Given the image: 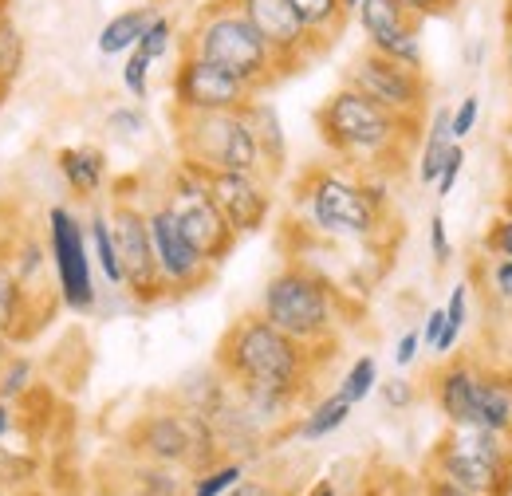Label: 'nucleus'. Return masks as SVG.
Wrapping results in <instances>:
<instances>
[{
    "instance_id": "f257e3e1",
    "label": "nucleus",
    "mask_w": 512,
    "mask_h": 496,
    "mask_svg": "<svg viewBox=\"0 0 512 496\" xmlns=\"http://www.w3.org/2000/svg\"><path fill=\"white\" fill-rule=\"evenodd\" d=\"M316 355H335V351H316L272 327L260 311L241 315L217 347V371L237 390L241 406L256 418H284L308 390L316 374Z\"/></svg>"
},
{
    "instance_id": "f03ea898",
    "label": "nucleus",
    "mask_w": 512,
    "mask_h": 496,
    "mask_svg": "<svg viewBox=\"0 0 512 496\" xmlns=\"http://www.w3.org/2000/svg\"><path fill=\"white\" fill-rule=\"evenodd\" d=\"M422 126L426 123L390 115L351 87L331 91L316 111V130H320L323 146L347 170H367V174H386V178L390 170L398 174L406 150L422 142Z\"/></svg>"
},
{
    "instance_id": "7ed1b4c3",
    "label": "nucleus",
    "mask_w": 512,
    "mask_h": 496,
    "mask_svg": "<svg viewBox=\"0 0 512 496\" xmlns=\"http://www.w3.org/2000/svg\"><path fill=\"white\" fill-rule=\"evenodd\" d=\"M386 174L320 166L308 170L296 186V201L304 205L308 229L327 241H379L390 213Z\"/></svg>"
},
{
    "instance_id": "20e7f679",
    "label": "nucleus",
    "mask_w": 512,
    "mask_h": 496,
    "mask_svg": "<svg viewBox=\"0 0 512 496\" xmlns=\"http://www.w3.org/2000/svg\"><path fill=\"white\" fill-rule=\"evenodd\" d=\"M260 315L304 347L331 351L339 335V292L316 268L292 260L260 292Z\"/></svg>"
},
{
    "instance_id": "39448f33",
    "label": "nucleus",
    "mask_w": 512,
    "mask_h": 496,
    "mask_svg": "<svg viewBox=\"0 0 512 496\" xmlns=\"http://www.w3.org/2000/svg\"><path fill=\"white\" fill-rule=\"evenodd\" d=\"M182 52H193L201 60L233 71L256 95H264L268 87L280 83V71H276L268 44L256 36V28L241 16V8L233 0H209L193 12L190 28L182 36Z\"/></svg>"
},
{
    "instance_id": "423d86ee",
    "label": "nucleus",
    "mask_w": 512,
    "mask_h": 496,
    "mask_svg": "<svg viewBox=\"0 0 512 496\" xmlns=\"http://www.w3.org/2000/svg\"><path fill=\"white\" fill-rule=\"evenodd\" d=\"M178 126V162L201 174H264V158L253 138V126L241 111L209 115H174ZM268 178V174H264Z\"/></svg>"
},
{
    "instance_id": "0eeeda50",
    "label": "nucleus",
    "mask_w": 512,
    "mask_h": 496,
    "mask_svg": "<svg viewBox=\"0 0 512 496\" xmlns=\"http://www.w3.org/2000/svg\"><path fill=\"white\" fill-rule=\"evenodd\" d=\"M430 473L453 481L469 496L512 493V441L481 426H449L430 457Z\"/></svg>"
},
{
    "instance_id": "6e6552de",
    "label": "nucleus",
    "mask_w": 512,
    "mask_h": 496,
    "mask_svg": "<svg viewBox=\"0 0 512 496\" xmlns=\"http://www.w3.org/2000/svg\"><path fill=\"white\" fill-rule=\"evenodd\" d=\"M158 201L170 209V217L182 225V233L190 237V245L197 248L213 268L233 256V248H237L241 237L229 229V221H225L221 209L213 205L201 170H193L186 162H174V166L166 170V178H162Z\"/></svg>"
},
{
    "instance_id": "1a4fd4ad",
    "label": "nucleus",
    "mask_w": 512,
    "mask_h": 496,
    "mask_svg": "<svg viewBox=\"0 0 512 496\" xmlns=\"http://www.w3.org/2000/svg\"><path fill=\"white\" fill-rule=\"evenodd\" d=\"M130 445L154 465L201 473L213 465L217 430L209 426V418H201L193 410H158V414H146L134 422Z\"/></svg>"
},
{
    "instance_id": "9d476101",
    "label": "nucleus",
    "mask_w": 512,
    "mask_h": 496,
    "mask_svg": "<svg viewBox=\"0 0 512 496\" xmlns=\"http://www.w3.org/2000/svg\"><path fill=\"white\" fill-rule=\"evenodd\" d=\"M48 260L56 268V300L75 315H91L99 304V288L87 245V221H79L67 205L48 209Z\"/></svg>"
},
{
    "instance_id": "9b49d317",
    "label": "nucleus",
    "mask_w": 512,
    "mask_h": 496,
    "mask_svg": "<svg viewBox=\"0 0 512 496\" xmlns=\"http://www.w3.org/2000/svg\"><path fill=\"white\" fill-rule=\"evenodd\" d=\"M343 87L367 95L371 103H379L383 111L398 115V119H410V123H426V111H430V79L426 71H414L406 63H394L363 48L355 60L347 63L343 71Z\"/></svg>"
},
{
    "instance_id": "f8f14e48",
    "label": "nucleus",
    "mask_w": 512,
    "mask_h": 496,
    "mask_svg": "<svg viewBox=\"0 0 512 496\" xmlns=\"http://www.w3.org/2000/svg\"><path fill=\"white\" fill-rule=\"evenodd\" d=\"M111 229H115V245H119V264H123V292H130L134 304L150 308L166 300L158 264H154V245H150V225H146V209L134 205L130 197H115L111 205Z\"/></svg>"
},
{
    "instance_id": "ddd939ff",
    "label": "nucleus",
    "mask_w": 512,
    "mask_h": 496,
    "mask_svg": "<svg viewBox=\"0 0 512 496\" xmlns=\"http://www.w3.org/2000/svg\"><path fill=\"white\" fill-rule=\"evenodd\" d=\"M170 95H174V115H209V111H241L256 91L233 71L182 52L170 79Z\"/></svg>"
},
{
    "instance_id": "4468645a",
    "label": "nucleus",
    "mask_w": 512,
    "mask_h": 496,
    "mask_svg": "<svg viewBox=\"0 0 512 496\" xmlns=\"http://www.w3.org/2000/svg\"><path fill=\"white\" fill-rule=\"evenodd\" d=\"M241 8V16L256 28V36L268 44L280 79L300 71L308 60H316L323 48L320 40L308 32V24L300 20V12L292 8V0H233Z\"/></svg>"
},
{
    "instance_id": "2eb2a0df",
    "label": "nucleus",
    "mask_w": 512,
    "mask_h": 496,
    "mask_svg": "<svg viewBox=\"0 0 512 496\" xmlns=\"http://www.w3.org/2000/svg\"><path fill=\"white\" fill-rule=\"evenodd\" d=\"M146 225H150L154 264H158L166 300H170V296H190L197 288H205L209 276H213V264L190 245V237L182 233V225L170 217V209H166L162 201L146 205Z\"/></svg>"
},
{
    "instance_id": "dca6fc26",
    "label": "nucleus",
    "mask_w": 512,
    "mask_h": 496,
    "mask_svg": "<svg viewBox=\"0 0 512 496\" xmlns=\"http://www.w3.org/2000/svg\"><path fill=\"white\" fill-rule=\"evenodd\" d=\"M367 48L386 60L406 63L414 71H426V52H422V24L410 20L394 0H363L355 12Z\"/></svg>"
},
{
    "instance_id": "f3484780",
    "label": "nucleus",
    "mask_w": 512,
    "mask_h": 496,
    "mask_svg": "<svg viewBox=\"0 0 512 496\" xmlns=\"http://www.w3.org/2000/svg\"><path fill=\"white\" fill-rule=\"evenodd\" d=\"M205 186L237 237H253L272 217V178L264 174H205Z\"/></svg>"
},
{
    "instance_id": "a211bd4d",
    "label": "nucleus",
    "mask_w": 512,
    "mask_h": 496,
    "mask_svg": "<svg viewBox=\"0 0 512 496\" xmlns=\"http://www.w3.org/2000/svg\"><path fill=\"white\" fill-rule=\"evenodd\" d=\"M481 374L485 367L473 359H449L434 374V398L446 414L449 426H477V398H481Z\"/></svg>"
},
{
    "instance_id": "6ab92c4d",
    "label": "nucleus",
    "mask_w": 512,
    "mask_h": 496,
    "mask_svg": "<svg viewBox=\"0 0 512 496\" xmlns=\"http://www.w3.org/2000/svg\"><path fill=\"white\" fill-rule=\"evenodd\" d=\"M44 304H52V296H32V292L16 280L8 256H0V331H4L12 343H16V339H32V335L44 327V315H40Z\"/></svg>"
},
{
    "instance_id": "aec40b11",
    "label": "nucleus",
    "mask_w": 512,
    "mask_h": 496,
    "mask_svg": "<svg viewBox=\"0 0 512 496\" xmlns=\"http://www.w3.org/2000/svg\"><path fill=\"white\" fill-rule=\"evenodd\" d=\"M241 115L253 126V138H256V146H260V158H264V174L276 178V174L284 170V162H288V138H284L280 111H276L264 95H253V99L241 107Z\"/></svg>"
},
{
    "instance_id": "412c9836",
    "label": "nucleus",
    "mask_w": 512,
    "mask_h": 496,
    "mask_svg": "<svg viewBox=\"0 0 512 496\" xmlns=\"http://www.w3.org/2000/svg\"><path fill=\"white\" fill-rule=\"evenodd\" d=\"M56 170L75 197H99L107 186V154L99 146H64L56 154Z\"/></svg>"
},
{
    "instance_id": "4be33fe9",
    "label": "nucleus",
    "mask_w": 512,
    "mask_h": 496,
    "mask_svg": "<svg viewBox=\"0 0 512 496\" xmlns=\"http://www.w3.org/2000/svg\"><path fill=\"white\" fill-rule=\"evenodd\" d=\"M477 426L489 434L512 441V371L481 374V398H477Z\"/></svg>"
},
{
    "instance_id": "5701e85b",
    "label": "nucleus",
    "mask_w": 512,
    "mask_h": 496,
    "mask_svg": "<svg viewBox=\"0 0 512 496\" xmlns=\"http://www.w3.org/2000/svg\"><path fill=\"white\" fill-rule=\"evenodd\" d=\"M154 4H134V8H123V12H115L103 28H99V36H95V48H99V56H107V60H123L130 48L138 44V36H142V28L154 20Z\"/></svg>"
},
{
    "instance_id": "b1692460",
    "label": "nucleus",
    "mask_w": 512,
    "mask_h": 496,
    "mask_svg": "<svg viewBox=\"0 0 512 496\" xmlns=\"http://www.w3.org/2000/svg\"><path fill=\"white\" fill-rule=\"evenodd\" d=\"M449 146H453L449 111L446 107H438V111L430 115V126H426V134H422V150H418V182H422V186H434V182H438Z\"/></svg>"
},
{
    "instance_id": "393cba45",
    "label": "nucleus",
    "mask_w": 512,
    "mask_h": 496,
    "mask_svg": "<svg viewBox=\"0 0 512 496\" xmlns=\"http://www.w3.org/2000/svg\"><path fill=\"white\" fill-rule=\"evenodd\" d=\"M87 245H91V260L103 272V280L111 288H123V264H119V245H115V229L107 213H91L87 217Z\"/></svg>"
},
{
    "instance_id": "a878e982",
    "label": "nucleus",
    "mask_w": 512,
    "mask_h": 496,
    "mask_svg": "<svg viewBox=\"0 0 512 496\" xmlns=\"http://www.w3.org/2000/svg\"><path fill=\"white\" fill-rule=\"evenodd\" d=\"M292 8L300 12V20L308 24V32L320 40V48L327 52L343 28H347V12H343V0H292Z\"/></svg>"
},
{
    "instance_id": "bb28decb",
    "label": "nucleus",
    "mask_w": 512,
    "mask_h": 496,
    "mask_svg": "<svg viewBox=\"0 0 512 496\" xmlns=\"http://www.w3.org/2000/svg\"><path fill=\"white\" fill-rule=\"evenodd\" d=\"M351 402L335 390V394H327L320 398L304 418H300V426H296V434L304 437V441H323V437H331L339 426H347V418H351Z\"/></svg>"
},
{
    "instance_id": "cd10ccee",
    "label": "nucleus",
    "mask_w": 512,
    "mask_h": 496,
    "mask_svg": "<svg viewBox=\"0 0 512 496\" xmlns=\"http://www.w3.org/2000/svg\"><path fill=\"white\" fill-rule=\"evenodd\" d=\"M24 60H28V40H24V32L16 28V20H12V12H8V16H0V99H4V95L12 91V83L20 79Z\"/></svg>"
},
{
    "instance_id": "c85d7f7f",
    "label": "nucleus",
    "mask_w": 512,
    "mask_h": 496,
    "mask_svg": "<svg viewBox=\"0 0 512 496\" xmlns=\"http://www.w3.org/2000/svg\"><path fill=\"white\" fill-rule=\"evenodd\" d=\"M8 264H12V272H16V280L32 292V296H48L40 284H44V268H48V248L40 245L36 237H24V241H16L12 252H8Z\"/></svg>"
},
{
    "instance_id": "c756f323",
    "label": "nucleus",
    "mask_w": 512,
    "mask_h": 496,
    "mask_svg": "<svg viewBox=\"0 0 512 496\" xmlns=\"http://www.w3.org/2000/svg\"><path fill=\"white\" fill-rule=\"evenodd\" d=\"M375 386H379V359L375 355H359L347 374H343V382L335 386L351 406H359V402H367L371 394H375Z\"/></svg>"
},
{
    "instance_id": "7c9ffc66",
    "label": "nucleus",
    "mask_w": 512,
    "mask_h": 496,
    "mask_svg": "<svg viewBox=\"0 0 512 496\" xmlns=\"http://www.w3.org/2000/svg\"><path fill=\"white\" fill-rule=\"evenodd\" d=\"M442 311H446V327H442V339H438L434 355L446 359V355H453V347H457V339H461V331L469 323V284H457L449 292V304Z\"/></svg>"
},
{
    "instance_id": "2f4dec72",
    "label": "nucleus",
    "mask_w": 512,
    "mask_h": 496,
    "mask_svg": "<svg viewBox=\"0 0 512 496\" xmlns=\"http://www.w3.org/2000/svg\"><path fill=\"white\" fill-rule=\"evenodd\" d=\"M32 382H36V367H32V359L28 355H8L4 363H0V402H20L28 390H32Z\"/></svg>"
},
{
    "instance_id": "473e14b6",
    "label": "nucleus",
    "mask_w": 512,
    "mask_h": 496,
    "mask_svg": "<svg viewBox=\"0 0 512 496\" xmlns=\"http://www.w3.org/2000/svg\"><path fill=\"white\" fill-rule=\"evenodd\" d=\"M178 44V24L166 16V12H154V20L142 28V36H138V52L142 56H150L154 63H162L166 56H170V48Z\"/></svg>"
},
{
    "instance_id": "72a5a7b5",
    "label": "nucleus",
    "mask_w": 512,
    "mask_h": 496,
    "mask_svg": "<svg viewBox=\"0 0 512 496\" xmlns=\"http://www.w3.org/2000/svg\"><path fill=\"white\" fill-rule=\"evenodd\" d=\"M245 481V465L241 461H221L197 473V481L190 485V496H225L229 489H237Z\"/></svg>"
},
{
    "instance_id": "f704fd0d",
    "label": "nucleus",
    "mask_w": 512,
    "mask_h": 496,
    "mask_svg": "<svg viewBox=\"0 0 512 496\" xmlns=\"http://www.w3.org/2000/svg\"><path fill=\"white\" fill-rule=\"evenodd\" d=\"M150 71H154V60L142 56L138 48H130L123 56V87H127L130 99H146L150 95Z\"/></svg>"
},
{
    "instance_id": "c9c22d12",
    "label": "nucleus",
    "mask_w": 512,
    "mask_h": 496,
    "mask_svg": "<svg viewBox=\"0 0 512 496\" xmlns=\"http://www.w3.org/2000/svg\"><path fill=\"white\" fill-rule=\"evenodd\" d=\"M138 496H178V477L170 465H142L138 469Z\"/></svg>"
},
{
    "instance_id": "e433bc0d",
    "label": "nucleus",
    "mask_w": 512,
    "mask_h": 496,
    "mask_svg": "<svg viewBox=\"0 0 512 496\" xmlns=\"http://www.w3.org/2000/svg\"><path fill=\"white\" fill-rule=\"evenodd\" d=\"M481 248H485V256H489V260H512V217L509 213H501V217L485 229Z\"/></svg>"
},
{
    "instance_id": "4c0bfd02",
    "label": "nucleus",
    "mask_w": 512,
    "mask_h": 496,
    "mask_svg": "<svg viewBox=\"0 0 512 496\" xmlns=\"http://www.w3.org/2000/svg\"><path fill=\"white\" fill-rule=\"evenodd\" d=\"M107 130L115 134V138H142L146 134V115H142V107H111L107 111Z\"/></svg>"
},
{
    "instance_id": "58836bf2",
    "label": "nucleus",
    "mask_w": 512,
    "mask_h": 496,
    "mask_svg": "<svg viewBox=\"0 0 512 496\" xmlns=\"http://www.w3.org/2000/svg\"><path fill=\"white\" fill-rule=\"evenodd\" d=\"M477 119H481V99H477V95H465V99L449 111V134H453V142L469 138V134L477 130Z\"/></svg>"
},
{
    "instance_id": "ea45409f",
    "label": "nucleus",
    "mask_w": 512,
    "mask_h": 496,
    "mask_svg": "<svg viewBox=\"0 0 512 496\" xmlns=\"http://www.w3.org/2000/svg\"><path fill=\"white\" fill-rule=\"evenodd\" d=\"M410 20H418V24H426V20H434V16H449L453 8H457V0H394Z\"/></svg>"
},
{
    "instance_id": "a19ab883",
    "label": "nucleus",
    "mask_w": 512,
    "mask_h": 496,
    "mask_svg": "<svg viewBox=\"0 0 512 496\" xmlns=\"http://www.w3.org/2000/svg\"><path fill=\"white\" fill-rule=\"evenodd\" d=\"M461 170H465V150H461V142H453L446 154V162H442V174H438V197H449L453 186H457V178H461Z\"/></svg>"
},
{
    "instance_id": "79ce46f5",
    "label": "nucleus",
    "mask_w": 512,
    "mask_h": 496,
    "mask_svg": "<svg viewBox=\"0 0 512 496\" xmlns=\"http://www.w3.org/2000/svg\"><path fill=\"white\" fill-rule=\"evenodd\" d=\"M489 292L493 300L512 308V260H489Z\"/></svg>"
},
{
    "instance_id": "37998d69",
    "label": "nucleus",
    "mask_w": 512,
    "mask_h": 496,
    "mask_svg": "<svg viewBox=\"0 0 512 496\" xmlns=\"http://www.w3.org/2000/svg\"><path fill=\"white\" fill-rule=\"evenodd\" d=\"M379 390H383V402L390 406V410H406V406H414V398H418L414 382H406V378H390V382H379Z\"/></svg>"
},
{
    "instance_id": "c03bdc74",
    "label": "nucleus",
    "mask_w": 512,
    "mask_h": 496,
    "mask_svg": "<svg viewBox=\"0 0 512 496\" xmlns=\"http://www.w3.org/2000/svg\"><path fill=\"white\" fill-rule=\"evenodd\" d=\"M430 256H434V264H449V256H453V245H449V233H446V217H442V213L430 217Z\"/></svg>"
},
{
    "instance_id": "a18cd8bd",
    "label": "nucleus",
    "mask_w": 512,
    "mask_h": 496,
    "mask_svg": "<svg viewBox=\"0 0 512 496\" xmlns=\"http://www.w3.org/2000/svg\"><path fill=\"white\" fill-rule=\"evenodd\" d=\"M418 351H422V335H418V331H406V335H402V339L394 343V367H398V371L414 367Z\"/></svg>"
},
{
    "instance_id": "49530a36",
    "label": "nucleus",
    "mask_w": 512,
    "mask_h": 496,
    "mask_svg": "<svg viewBox=\"0 0 512 496\" xmlns=\"http://www.w3.org/2000/svg\"><path fill=\"white\" fill-rule=\"evenodd\" d=\"M442 327H446V311L434 308L430 315H426L422 331H418V335H422V347H426V351H434V347H438V339H442Z\"/></svg>"
},
{
    "instance_id": "de8ad7c7",
    "label": "nucleus",
    "mask_w": 512,
    "mask_h": 496,
    "mask_svg": "<svg viewBox=\"0 0 512 496\" xmlns=\"http://www.w3.org/2000/svg\"><path fill=\"white\" fill-rule=\"evenodd\" d=\"M426 496H469V493H465V489H457V485L446 481V477L430 473V477H426Z\"/></svg>"
},
{
    "instance_id": "09e8293b",
    "label": "nucleus",
    "mask_w": 512,
    "mask_h": 496,
    "mask_svg": "<svg viewBox=\"0 0 512 496\" xmlns=\"http://www.w3.org/2000/svg\"><path fill=\"white\" fill-rule=\"evenodd\" d=\"M225 496H272L268 485H260V481H241L237 489H229Z\"/></svg>"
},
{
    "instance_id": "8fccbe9b",
    "label": "nucleus",
    "mask_w": 512,
    "mask_h": 496,
    "mask_svg": "<svg viewBox=\"0 0 512 496\" xmlns=\"http://www.w3.org/2000/svg\"><path fill=\"white\" fill-rule=\"evenodd\" d=\"M12 426H16V418H12V406H8V402H0V441L12 434Z\"/></svg>"
},
{
    "instance_id": "3c124183",
    "label": "nucleus",
    "mask_w": 512,
    "mask_h": 496,
    "mask_svg": "<svg viewBox=\"0 0 512 496\" xmlns=\"http://www.w3.org/2000/svg\"><path fill=\"white\" fill-rule=\"evenodd\" d=\"M505 79L512 87V28H505Z\"/></svg>"
},
{
    "instance_id": "603ef678",
    "label": "nucleus",
    "mask_w": 512,
    "mask_h": 496,
    "mask_svg": "<svg viewBox=\"0 0 512 496\" xmlns=\"http://www.w3.org/2000/svg\"><path fill=\"white\" fill-rule=\"evenodd\" d=\"M12 351H16V343H12V339H8L4 331H0V363H4V359H8Z\"/></svg>"
},
{
    "instance_id": "864d4df0",
    "label": "nucleus",
    "mask_w": 512,
    "mask_h": 496,
    "mask_svg": "<svg viewBox=\"0 0 512 496\" xmlns=\"http://www.w3.org/2000/svg\"><path fill=\"white\" fill-rule=\"evenodd\" d=\"M359 4H363V0H343V12H347V20H355V12H359Z\"/></svg>"
},
{
    "instance_id": "5fc2aeb1",
    "label": "nucleus",
    "mask_w": 512,
    "mask_h": 496,
    "mask_svg": "<svg viewBox=\"0 0 512 496\" xmlns=\"http://www.w3.org/2000/svg\"><path fill=\"white\" fill-rule=\"evenodd\" d=\"M501 24L512 28V0H505V8H501Z\"/></svg>"
},
{
    "instance_id": "6e6d98bb",
    "label": "nucleus",
    "mask_w": 512,
    "mask_h": 496,
    "mask_svg": "<svg viewBox=\"0 0 512 496\" xmlns=\"http://www.w3.org/2000/svg\"><path fill=\"white\" fill-rule=\"evenodd\" d=\"M312 496H335V489H331V485L323 481V485H316V493H312Z\"/></svg>"
},
{
    "instance_id": "4d7b16f0",
    "label": "nucleus",
    "mask_w": 512,
    "mask_h": 496,
    "mask_svg": "<svg viewBox=\"0 0 512 496\" xmlns=\"http://www.w3.org/2000/svg\"><path fill=\"white\" fill-rule=\"evenodd\" d=\"M0 496H8V473H4V465H0Z\"/></svg>"
},
{
    "instance_id": "13d9d810",
    "label": "nucleus",
    "mask_w": 512,
    "mask_h": 496,
    "mask_svg": "<svg viewBox=\"0 0 512 496\" xmlns=\"http://www.w3.org/2000/svg\"><path fill=\"white\" fill-rule=\"evenodd\" d=\"M505 213L512 217V182H509V193H505Z\"/></svg>"
},
{
    "instance_id": "bf43d9fd",
    "label": "nucleus",
    "mask_w": 512,
    "mask_h": 496,
    "mask_svg": "<svg viewBox=\"0 0 512 496\" xmlns=\"http://www.w3.org/2000/svg\"><path fill=\"white\" fill-rule=\"evenodd\" d=\"M12 12V0H0V16H8Z\"/></svg>"
},
{
    "instance_id": "052dcab7",
    "label": "nucleus",
    "mask_w": 512,
    "mask_h": 496,
    "mask_svg": "<svg viewBox=\"0 0 512 496\" xmlns=\"http://www.w3.org/2000/svg\"><path fill=\"white\" fill-rule=\"evenodd\" d=\"M150 4H162V0H150Z\"/></svg>"
},
{
    "instance_id": "680f3d73",
    "label": "nucleus",
    "mask_w": 512,
    "mask_h": 496,
    "mask_svg": "<svg viewBox=\"0 0 512 496\" xmlns=\"http://www.w3.org/2000/svg\"><path fill=\"white\" fill-rule=\"evenodd\" d=\"M178 496H186V493H178Z\"/></svg>"
}]
</instances>
